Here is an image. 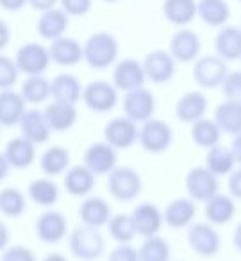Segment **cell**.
Instances as JSON below:
<instances>
[{
  "instance_id": "6da1fadb",
  "label": "cell",
  "mask_w": 241,
  "mask_h": 261,
  "mask_svg": "<svg viewBox=\"0 0 241 261\" xmlns=\"http://www.w3.org/2000/svg\"><path fill=\"white\" fill-rule=\"evenodd\" d=\"M83 50H84V61L88 63L90 68L105 70L116 63L120 45L118 40L111 33L100 31V33H95L88 38L86 43L83 45Z\"/></svg>"
},
{
  "instance_id": "7a4b0ae2",
  "label": "cell",
  "mask_w": 241,
  "mask_h": 261,
  "mask_svg": "<svg viewBox=\"0 0 241 261\" xmlns=\"http://www.w3.org/2000/svg\"><path fill=\"white\" fill-rule=\"evenodd\" d=\"M70 252L75 259L81 261H97L105 250V240L100 229L90 225H79L68 236Z\"/></svg>"
},
{
  "instance_id": "3957f363",
  "label": "cell",
  "mask_w": 241,
  "mask_h": 261,
  "mask_svg": "<svg viewBox=\"0 0 241 261\" xmlns=\"http://www.w3.org/2000/svg\"><path fill=\"white\" fill-rule=\"evenodd\" d=\"M173 130L165 120L150 118L138 129V143L148 154H163L172 147Z\"/></svg>"
},
{
  "instance_id": "277c9868",
  "label": "cell",
  "mask_w": 241,
  "mask_h": 261,
  "mask_svg": "<svg viewBox=\"0 0 241 261\" xmlns=\"http://www.w3.org/2000/svg\"><path fill=\"white\" fill-rule=\"evenodd\" d=\"M227 73H229L227 61H223L220 56L211 54V56H202V58L195 59L193 79L202 90H216V88H222Z\"/></svg>"
},
{
  "instance_id": "5b68a950",
  "label": "cell",
  "mask_w": 241,
  "mask_h": 261,
  "mask_svg": "<svg viewBox=\"0 0 241 261\" xmlns=\"http://www.w3.org/2000/svg\"><path fill=\"white\" fill-rule=\"evenodd\" d=\"M108 190L113 199L120 202H130L141 192V175L130 167H116L108 175Z\"/></svg>"
},
{
  "instance_id": "8992f818",
  "label": "cell",
  "mask_w": 241,
  "mask_h": 261,
  "mask_svg": "<svg viewBox=\"0 0 241 261\" xmlns=\"http://www.w3.org/2000/svg\"><path fill=\"white\" fill-rule=\"evenodd\" d=\"M188 245L200 257H212L222 249V238L216 225L209 222H195L188 229Z\"/></svg>"
},
{
  "instance_id": "52a82bcc",
  "label": "cell",
  "mask_w": 241,
  "mask_h": 261,
  "mask_svg": "<svg viewBox=\"0 0 241 261\" xmlns=\"http://www.w3.org/2000/svg\"><path fill=\"white\" fill-rule=\"evenodd\" d=\"M15 63L18 66L20 73H25V75H43L52 61L48 48L45 45L36 43V41H29V43H23L16 50Z\"/></svg>"
},
{
  "instance_id": "ba28073f",
  "label": "cell",
  "mask_w": 241,
  "mask_h": 261,
  "mask_svg": "<svg viewBox=\"0 0 241 261\" xmlns=\"http://www.w3.org/2000/svg\"><path fill=\"white\" fill-rule=\"evenodd\" d=\"M186 192L188 197L195 202H207L211 197H215L220 190L218 177L207 170L205 167H193L186 174Z\"/></svg>"
},
{
  "instance_id": "9c48e42d",
  "label": "cell",
  "mask_w": 241,
  "mask_h": 261,
  "mask_svg": "<svg viewBox=\"0 0 241 261\" xmlns=\"http://www.w3.org/2000/svg\"><path fill=\"white\" fill-rule=\"evenodd\" d=\"M81 100L86 104L90 111L109 113L118 104V90L115 88V84L108 81H93L88 86H84Z\"/></svg>"
},
{
  "instance_id": "30bf717a",
  "label": "cell",
  "mask_w": 241,
  "mask_h": 261,
  "mask_svg": "<svg viewBox=\"0 0 241 261\" xmlns=\"http://www.w3.org/2000/svg\"><path fill=\"white\" fill-rule=\"evenodd\" d=\"M123 113L129 120L136 123H143L154 118L155 113V97L145 86L130 90L123 97Z\"/></svg>"
},
{
  "instance_id": "8fae6325",
  "label": "cell",
  "mask_w": 241,
  "mask_h": 261,
  "mask_svg": "<svg viewBox=\"0 0 241 261\" xmlns=\"http://www.w3.org/2000/svg\"><path fill=\"white\" fill-rule=\"evenodd\" d=\"M104 142H108L116 150L130 149L138 142L136 122L129 120L127 116L109 120L104 127Z\"/></svg>"
},
{
  "instance_id": "7c38bea8",
  "label": "cell",
  "mask_w": 241,
  "mask_h": 261,
  "mask_svg": "<svg viewBox=\"0 0 241 261\" xmlns=\"http://www.w3.org/2000/svg\"><path fill=\"white\" fill-rule=\"evenodd\" d=\"M141 63H143V70L147 79L154 84H166L175 75L177 61L166 50L148 52Z\"/></svg>"
},
{
  "instance_id": "4fadbf2b",
  "label": "cell",
  "mask_w": 241,
  "mask_h": 261,
  "mask_svg": "<svg viewBox=\"0 0 241 261\" xmlns=\"http://www.w3.org/2000/svg\"><path fill=\"white\" fill-rule=\"evenodd\" d=\"M145 75L143 63L138 61L134 58H125L122 61L115 63V70H113V84L118 91H130L136 88L145 86Z\"/></svg>"
},
{
  "instance_id": "5bb4252c",
  "label": "cell",
  "mask_w": 241,
  "mask_h": 261,
  "mask_svg": "<svg viewBox=\"0 0 241 261\" xmlns=\"http://www.w3.org/2000/svg\"><path fill=\"white\" fill-rule=\"evenodd\" d=\"M83 163L93 172L95 175H109L118 167V154L108 142L91 143L86 149L83 158Z\"/></svg>"
},
{
  "instance_id": "9a60e30c",
  "label": "cell",
  "mask_w": 241,
  "mask_h": 261,
  "mask_svg": "<svg viewBox=\"0 0 241 261\" xmlns=\"http://www.w3.org/2000/svg\"><path fill=\"white\" fill-rule=\"evenodd\" d=\"M36 234L43 243H59L68 234V220L61 211H56L48 207L45 213H41L36 220Z\"/></svg>"
},
{
  "instance_id": "2e32d148",
  "label": "cell",
  "mask_w": 241,
  "mask_h": 261,
  "mask_svg": "<svg viewBox=\"0 0 241 261\" xmlns=\"http://www.w3.org/2000/svg\"><path fill=\"white\" fill-rule=\"evenodd\" d=\"M130 218H132L136 236H141V238L159 234L163 224H165L163 211L152 202H143L136 206L130 213Z\"/></svg>"
},
{
  "instance_id": "e0dca14e",
  "label": "cell",
  "mask_w": 241,
  "mask_h": 261,
  "mask_svg": "<svg viewBox=\"0 0 241 261\" xmlns=\"http://www.w3.org/2000/svg\"><path fill=\"white\" fill-rule=\"evenodd\" d=\"M200 38L195 31L180 27L170 40V54L177 63H193L200 54Z\"/></svg>"
},
{
  "instance_id": "ac0fdd59",
  "label": "cell",
  "mask_w": 241,
  "mask_h": 261,
  "mask_svg": "<svg viewBox=\"0 0 241 261\" xmlns=\"http://www.w3.org/2000/svg\"><path fill=\"white\" fill-rule=\"evenodd\" d=\"M18 125H20V133H22L23 138L31 140L34 145L47 143L48 138H50L52 129H50V125H48L47 118H45V113L36 108L27 109Z\"/></svg>"
},
{
  "instance_id": "d6986e66",
  "label": "cell",
  "mask_w": 241,
  "mask_h": 261,
  "mask_svg": "<svg viewBox=\"0 0 241 261\" xmlns=\"http://www.w3.org/2000/svg\"><path fill=\"white\" fill-rule=\"evenodd\" d=\"M113 217L111 204L105 199L97 195H88L84 199V202L79 207V218L84 225H90V227H104L109 224Z\"/></svg>"
},
{
  "instance_id": "ffe728a7",
  "label": "cell",
  "mask_w": 241,
  "mask_h": 261,
  "mask_svg": "<svg viewBox=\"0 0 241 261\" xmlns=\"http://www.w3.org/2000/svg\"><path fill=\"white\" fill-rule=\"evenodd\" d=\"M48 54H50V61L59 66H75L84 59L83 45L70 36H61L50 41Z\"/></svg>"
},
{
  "instance_id": "44dd1931",
  "label": "cell",
  "mask_w": 241,
  "mask_h": 261,
  "mask_svg": "<svg viewBox=\"0 0 241 261\" xmlns=\"http://www.w3.org/2000/svg\"><path fill=\"white\" fill-rule=\"evenodd\" d=\"M207 113V97L204 91H186L175 104V116L182 123H195Z\"/></svg>"
},
{
  "instance_id": "7402d4cb",
  "label": "cell",
  "mask_w": 241,
  "mask_h": 261,
  "mask_svg": "<svg viewBox=\"0 0 241 261\" xmlns=\"http://www.w3.org/2000/svg\"><path fill=\"white\" fill-rule=\"evenodd\" d=\"M197 217V202L190 197H180L175 199L165 207V224L172 229H182L193 224Z\"/></svg>"
},
{
  "instance_id": "603a6c76",
  "label": "cell",
  "mask_w": 241,
  "mask_h": 261,
  "mask_svg": "<svg viewBox=\"0 0 241 261\" xmlns=\"http://www.w3.org/2000/svg\"><path fill=\"white\" fill-rule=\"evenodd\" d=\"M4 156L8 160L9 167L16 170H25L36 160V145L31 140L23 138L22 135L11 138L4 149Z\"/></svg>"
},
{
  "instance_id": "cb8c5ba5",
  "label": "cell",
  "mask_w": 241,
  "mask_h": 261,
  "mask_svg": "<svg viewBox=\"0 0 241 261\" xmlns=\"http://www.w3.org/2000/svg\"><path fill=\"white\" fill-rule=\"evenodd\" d=\"M97 175L86 165H73L65 172V190L72 197H88L97 185Z\"/></svg>"
},
{
  "instance_id": "d4e9b609",
  "label": "cell",
  "mask_w": 241,
  "mask_h": 261,
  "mask_svg": "<svg viewBox=\"0 0 241 261\" xmlns=\"http://www.w3.org/2000/svg\"><path fill=\"white\" fill-rule=\"evenodd\" d=\"M27 111V102L20 91L0 90V125L15 127Z\"/></svg>"
},
{
  "instance_id": "484cf974",
  "label": "cell",
  "mask_w": 241,
  "mask_h": 261,
  "mask_svg": "<svg viewBox=\"0 0 241 261\" xmlns=\"http://www.w3.org/2000/svg\"><path fill=\"white\" fill-rule=\"evenodd\" d=\"M68 23H70V16L61 8H52L41 13V16L38 18L36 29L38 34L43 40L54 41L58 38L65 36L66 29H68Z\"/></svg>"
},
{
  "instance_id": "4316f807",
  "label": "cell",
  "mask_w": 241,
  "mask_h": 261,
  "mask_svg": "<svg viewBox=\"0 0 241 261\" xmlns=\"http://www.w3.org/2000/svg\"><path fill=\"white\" fill-rule=\"evenodd\" d=\"M204 215L205 220L212 225H225L229 224L230 220L236 215V199L230 195H225V193H216L215 197L204 202Z\"/></svg>"
},
{
  "instance_id": "83f0119b",
  "label": "cell",
  "mask_w": 241,
  "mask_h": 261,
  "mask_svg": "<svg viewBox=\"0 0 241 261\" xmlns=\"http://www.w3.org/2000/svg\"><path fill=\"white\" fill-rule=\"evenodd\" d=\"M216 56L223 61H236L241 59V27L223 25L220 27L215 38Z\"/></svg>"
},
{
  "instance_id": "f1b7e54d",
  "label": "cell",
  "mask_w": 241,
  "mask_h": 261,
  "mask_svg": "<svg viewBox=\"0 0 241 261\" xmlns=\"http://www.w3.org/2000/svg\"><path fill=\"white\" fill-rule=\"evenodd\" d=\"M45 118H47L48 125L52 130H68L75 125L77 122V108L75 104L70 102H61V100H52L47 108L43 109Z\"/></svg>"
},
{
  "instance_id": "f546056e",
  "label": "cell",
  "mask_w": 241,
  "mask_h": 261,
  "mask_svg": "<svg viewBox=\"0 0 241 261\" xmlns=\"http://www.w3.org/2000/svg\"><path fill=\"white\" fill-rule=\"evenodd\" d=\"M83 84L72 73H59L50 81V97L52 100L70 102L77 104L83 98Z\"/></svg>"
},
{
  "instance_id": "4dcf8cb0",
  "label": "cell",
  "mask_w": 241,
  "mask_h": 261,
  "mask_svg": "<svg viewBox=\"0 0 241 261\" xmlns=\"http://www.w3.org/2000/svg\"><path fill=\"white\" fill-rule=\"evenodd\" d=\"M215 122L223 135H239L241 133V102L225 98L215 109Z\"/></svg>"
},
{
  "instance_id": "1f68e13d",
  "label": "cell",
  "mask_w": 241,
  "mask_h": 261,
  "mask_svg": "<svg viewBox=\"0 0 241 261\" xmlns=\"http://www.w3.org/2000/svg\"><path fill=\"white\" fill-rule=\"evenodd\" d=\"M197 16L207 27H223L230 18V8L227 0H198Z\"/></svg>"
},
{
  "instance_id": "d6a6232c",
  "label": "cell",
  "mask_w": 241,
  "mask_h": 261,
  "mask_svg": "<svg viewBox=\"0 0 241 261\" xmlns=\"http://www.w3.org/2000/svg\"><path fill=\"white\" fill-rule=\"evenodd\" d=\"M163 15L172 25L188 27L197 18V0H165Z\"/></svg>"
},
{
  "instance_id": "836d02e7",
  "label": "cell",
  "mask_w": 241,
  "mask_h": 261,
  "mask_svg": "<svg viewBox=\"0 0 241 261\" xmlns=\"http://www.w3.org/2000/svg\"><path fill=\"white\" fill-rule=\"evenodd\" d=\"M222 135H223L222 129H220L218 123L215 122V118H205L204 116V118L191 123V130H190L191 142L205 150L218 145Z\"/></svg>"
},
{
  "instance_id": "e575fe53",
  "label": "cell",
  "mask_w": 241,
  "mask_h": 261,
  "mask_svg": "<svg viewBox=\"0 0 241 261\" xmlns=\"http://www.w3.org/2000/svg\"><path fill=\"white\" fill-rule=\"evenodd\" d=\"M40 167L47 177L63 175L70 168V152L65 147L54 145L47 149L40 158Z\"/></svg>"
},
{
  "instance_id": "d590c367",
  "label": "cell",
  "mask_w": 241,
  "mask_h": 261,
  "mask_svg": "<svg viewBox=\"0 0 241 261\" xmlns=\"http://www.w3.org/2000/svg\"><path fill=\"white\" fill-rule=\"evenodd\" d=\"M204 167L211 170L216 177H222V175H229L236 168V160H234L229 147H223L218 143V145L207 149Z\"/></svg>"
},
{
  "instance_id": "8d00e7d4",
  "label": "cell",
  "mask_w": 241,
  "mask_h": 261,
  "mask_svg": "<svg viewBox=\"0 0 241 261\" xmlns=\"http://www.w3.org/2000/svg\"><path fill=\"white\" fill-rule=\"evenodd\" d=\"M20 95L27 104L40 106L50 98V81L43 75H27L22 83Z\"/></svg>"
},
{
  "instance_id": "74e56055",
  "label": "cell",
  "mask_w": 241,
  "mask_h": 261,
  "mask_svg": "<svg viewBox=\"0 0 241 261\" xmlns=\"http://www.w3.org/2000/svg\"><path fill=\"white\" fill-rule=\"evenodd\" d=\"M27 193L34 204L43 207H52L59 199V188L50 177L34 179L27 188Z\"/></svg>"
},
{
  "instance_id": "f35d334b",
  "label": "cell",
  "mask_w": 241,
  "mask_h": 261,
  "mask_svg": "<svg viewBox=\"0 0 241 261\" xmlns=\"http://www.w3.org/2000/svg\"><path fill=\"white\" fill-rule=\"evenodd\" d=\"M138 252H140V261H170L172 256L168 240L159 234L145 238Z\"/></svg>"
},
{
  "instance_id": "ab89813d",
  "label": "cell",
  "mask_w": 241,
  "mask_h": 261,
  "mask_svg": "<svg viewBox=\"0 0 241 261\" xmlns=\"http://www.w3.org/2000/svg\"><path fill=\"white\" fill-rule=\"evenodd\" d=\"M25 197L15 186L0 190V213L9 218H18L25 213Z\"/></svg>"
},
{
  "instance_id": "60d3db41",
  "label": "cell",
  "mask_w": 241,
  "mask_h": 261,
  "mask_svg": "<svg viewBox=\"0 0 241 261\" xmlns=\"http://www.w3.org/2000/svg\"><path fill=\"white\" fill-rule=\"evenodd\" d=\"M108 231L111 234V238L115 240L116 243H130L136 236V231H134V224L132 218H130V213H116L111 217L108 224Z\"/></svg>"
},
{
  "instance_id": "b9f144b4",
  "label": "cell",
  "mask_w": 241,
  "mask_h": 261,
  "mask_svg": "<svg viewBox=\"0 0 241 261\" xmlns=\"http://www.w3.org/2000/svg\"><path fill=\"white\" fill-rule=\"evenodd\" d=\"M20 70L15 59L8 58L0 52V90H11L18 83Z\"/></svg>"
},
{
  "instance_id": "7bdbcfd3",
  "label": "cell",
  "mask_w": 241,
  "mask_h": 261,
  "mask_svg": "<svg viewBox=\"0 0 241 261\" xmlns=\"http://www.w3.org/2000/svg\"><path fill=\"white\" fill-rule=\"evenodd\" d=\"M222 91L229 100L241 102V70L227 73L225 81L222 84Z\"/></svg>"
},
{
  "instance_id": "ee69618b",
  "label": "cell",
  "mask_w": 241,
  "mask_h": 261,
  "mask_svg": "<svg viewBox=\"0 0 241 261\" xmlns=\"http://www.w3.org/2000/svg\"><path fill=\"white\" fill-rule=\"evenodd\" d=\"M0 261H38L36 254L25 245H13L2 250Z\"/></svg>"
},
{
  "instance_id": "f6af8a7d",
  "label": "cell",
  "mask_w": 241,
  "mask_h": 261,
  "mask_svg": "<svg viewBox=\"0 0 241 261\" xmlns=\"http://www.w3.org/2000/svg\"><path fill=\"white\" fill-rule=\"evenodd\" d=\"M108 261H140V252L130 243H118L109 252Z\"/></svg>"
},
{
  "instance_id": "bcb514c9",
  "label": "cell",
  "mask_w": 241,
  "mask_h": 261,
  "mask_svg": "<svg viewBox=\"0 0 241 261\" xmlns=\"http://www.w3.org/2000/svg\"><path fill=\"white\" fill-rule=\"evenodd\" d=\"M59 4L68 16H84L90 13L93 0H59Z\"/></svg>"
},
{
  "instance_id": "7dc6e473",
  "label": "cell",
  "mask_w": 241,
  "mask_h": 261,
  "mask_svg": "<svg viewBox=\"0 0 241 261\" xmlns=\"http://www.w3.org/2000/svg\"><path fill=\"white\" fill-rule=\"evenodd\" d=\"M227 188H229V195L234 197L236 200H241V167L234 168L229 174V182H227Z\"/></svg>"
},
{
  "instance_id": "c3c4849f",
  "label": "cell",
  "mask_w": 241,
  "mask_h": 261,
  "mask_svg": "<svg viewBox=\"0 0 241 261\" xmlns=\"http://www.w3.org/2000/svg\"><path fill=\"white\" fill-rule=\"evenodd\" d=\"M9 41H11V29L4 20L0 18V52L8 47Z\"/></svg>"
},
{
  "instance_id": "681fc988",
  "label": "cell",
  "mask_w": 241,
  "mask_h": 261,
  "mask_svg": "<svg viewBox=\"0 0 241 261\" xmlns=\"http://www.w3.org/2000/svg\"><path fill=\"white\" fill-rule=\"evenodd\" d=\"M25 4H29V0H0V8L6 11H20Z\"/></svg>"
},
{
  "instance_id": "f907efd6",
  "label": "cell",
  "mask_w": 241,
  "mask_h": 261,
  "mask_svg": "<svg viewBox=\"0 0 241 261\" xmlns=\"http://www.w3.org/2000/svg\"><path fill=\"white\" fill-rule=\"evenodd\" d=\"M59 0H29V4L33 9H36V11H47V9H52L56 8V4H58Z\"/></svg>"
},
{
  "instance_id": "816d5d0a",
  "label": "cell",
  "mask_w": 241,
  "mask_h": 261,
  "mask_svg": "<svg viewBox=\"0 0 241 261\" xmlns=\"http://www.w3.org/2000/svg\"><path fill=\"white\" fill-rule=\"evenodd\" d=\"M230 152H232L234 160H236V165L241 167V133L236 136H232V142H230Z\"/></svg>"
},
{
  "instance_id": "f5cc1de1",
  "label": "cell",
  "mask_w": 241,
  "mask_h": 261,
  "mask_svg": "<svg viewBox=\"0 0 241 261\" xmlns=\"http://www.w3.org/2000/svg\"><path fill=\"white\" fill-rule=\"evenodd\" d=\"M9 240H11V232H9V227L4 224V222H0V252H2L4 249H8Z\"/></svg>"
},
{
  "instance_id": "db71d44e",
  "label": "cell",
  "mask_w": 241,
  "mask_h": 261,
  "mask_svg": "<svg viewBox=\"0 0 241 261\" xmlns=\"http://www.w3.org/2000/svg\"><path fill=\"white\" fill-rule=\"evenodd\" d=\"M9 170H11V167H9V163H8V160H6L4 152H0V182L8 177Z\"/></svg>"
},
{
  "instance_id": "11a10c76",
  "label": "cell",
  "mask_w": 241,
  "mask_h": 261,
  "mask_svg": "<svg viewBox=\"0 0 241 261\" xmlns=\"http://www.w3.org/2000/svg\"><path fill=\"white\" fill-rule=\"evenodd\" d=\"M232 243H234V249H236L237 252L241 254V222L236 225V229H234V234H232Z\"/></svg>"
},
{
  "instance_id": "9f6ffc18",
  "label": "cell",
  "mask_w": 241,
  "mask_h": 261,
  "mask_svg": "<svg viewBox=\"0 0 241 261\" xmlns=\"http://www.w3.org/2000/svg\"><path fill=\"white\" fill-rule=\"evenodd\" d=\"M43 261H68L61 252H50L43 257Z\"/></svg>"
},
{
  "instance_id": "6f0895ef",
  "label": "cell",
  "mask_w": 241,
  "mask_h": 261,
  "mask_svg": "<svg viewBox=\"0 0 241 261\" xmlns=\"http://www.w3.org/2000/svg\"><path fill=\"white\" fill-rule=\"evenodd\" d=\"M104 2H108V4H113V2H118V0H104Z\"/></svg>"
},
{
  "instance_id": "680465c9",
  "label": "cell",
  "mask_w": 241,
  "mask_h": 261,
  "mask_svg": "<svg viewBox=\"0 0 241 261\" xmlns=\"http://www.w3.org/2000/svg\"><path fill=\"white\" fill-rule=\"evenodd\" d=\"M239 61H241V59H239Z\"/></svg>"
},
{
  "instance_id": "91938a15",
  "label": "cell",
  "mask_w": 241,
  "mask_h": 261,
  "mask_svg": "<svg viewBox=\"0 0 241 261\" xmlns=\"http://www.w3.org/2000/svg\"><path fill=\"white\" fill-rule=\"evenodd\" d=\"M170 261H172V259H170Z\"/></svg>"
},
{
  "instance_id": "94428289",
  "label": "cell",
  "mask_w": 241,
  "mask_h": 261,
  "mask_svg": "<svg viewBox=\"0 0 241 261\" xmlns=\"http://www.w3.org/2000/svg\"><path fill=\"white\" fill-rule=\"evenodd\" d=\"M239 2H241V0H239Z\"/></svg>"
}]
</instances>
